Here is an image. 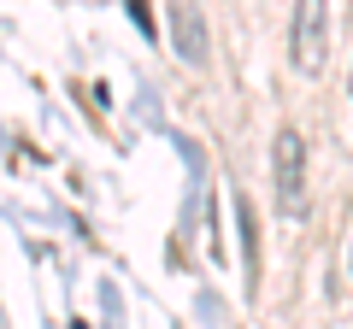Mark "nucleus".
Segmentation results:
<instances>
[{
  "mask_svg": "<svg viewBox=\"0 0 353 329\" xmlns=\"http://www.w3.org/2000/svg\"><path fill=\"white\" fill-rule=\"evenodd\" d=\"M124 6H130V18H136L141 36H153V30H159V24H153V6H148V0H124Z\"/></svg>",
  "mask_w": 353,
  "mask_h": 329,
  "instance_id": "20e7f679",
  "label": "nucleus"
},
{
  "mask_svg": "<svg viewBox=\"0 0 353 329\" xmlns=\"http://www.w3.org/2000/svg\"><path fill=\"white\" fill-rule=\"evenodd\" d=\"M277 206L283 217L306 212V164H301V129H277Z\"/></svg>",
  "mask_w": 353,
  "mask_h": 329,
  "instance_id": "f03ea898",
  "label": "nucleus"
},
{
  "mask_svg": "<svg viewBox=\"0 0 353 329\" xmlns=\"http://www.w3.org/2000/svg\"><path fill=\"white\" fill-rule=\"evenodd\" d=\"M324 53H330V12H324V0H294V30H289L294 71L318 76L324 71Z\"/></svg>",
  "mask_w": 353,
  "mask_h": 329,
  "instance_id": "f257e3e1",
  "label": "nucleus"
},
{
  "mask_svg": "<svg viewBox=\"0 0 353 329\" xmlns=\"http://www.w3.org/2000/svg\"><path fill=\"white\" fill-rule=\"evenodd\" d=\"M171 24H176V53L189 65L206 59V30H201V6L194 0H171Z\"/></svg>",
  "mask_w": 353,
  "mask_h": 329,
  "instance_id": "7ed1b4c3",
  "label": "nucleus"
}]
</instances>
